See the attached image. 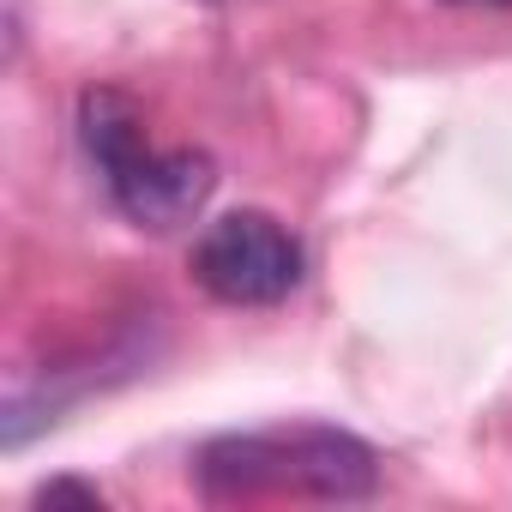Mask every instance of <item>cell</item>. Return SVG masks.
Returning a JSON list of instances; mask_svg holds the SVG:
<instances>
[{"mask_svg": "<svg viewBox=\"0 0 512 512\" xmlns=\"http://www.w3.org/2000/svg\"><path fill=\"white\" fill-rule=\"evenodd\" d=\"M211 500H253V494H296V500H362L380 482V458L338 428H260L223 434L193 464Z\"/></svg>", "mask_w": 512, "mask_h": 512, "instance_id": "obj_1", "label": "cell"}, {"mask_svg": "<svg viewBox=\"0 0 512 512\" xmlns=\"http://www.w3.org/2000/svg\"><path fill=\"white\" fill-rule=\"evenodd\" d=\"M79 133H85V151L97 157L115 205L139 229L169 235V229H181V223H193L205 211V199L217 187V163L199 145H151L145 115L133 109V97L85 91Z\"/></svg>", "mask_w": 512, "mask_h": 512, "instance_id": "obj_2", "label": "cell"}, {"mask_svg": "<svg viewBox=\"0 0 512 512\" xmlns=\"http://www.w3.org/2000/svg\"><path fill=\"white\" fill-rule=\"evenodd\" d=\"M193 284L223 308H272L302 284V241L272 211H223L193 241Z\"/></svg>", "mask_w": 512, "mask_h": 512, "instance_id": "obj_3", "label": "cell"}, {"mask_svg": "<svg viewBox=\"0 0 512 512\" xmlns=\"http://www.w3.org/2000/svg\"><path fill=\"white\" fill-rule=\"evenodd\" d=\"M452 7H512V0H452Z\"/></svg>", "mask_w": 512, "mask_h": 512, "instance_id": "obj_4", "label": "cell"}]
</instances>
